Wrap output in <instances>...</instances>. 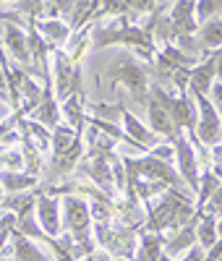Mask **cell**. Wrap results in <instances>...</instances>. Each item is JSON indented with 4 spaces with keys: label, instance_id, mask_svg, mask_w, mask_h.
<instances>
[{
    "label": "cell",
    "instance_id": "cell-1",
    "mask_svg": "<svg viewBox=\"0 0 222 261\" xmlns=\"http://www.w3.org/2000/svg\"><path fill=\"white\" fill-rule=\"evenodd\" d=\"M34 217H37L39 230L47 235L50 241L60 238L63 225H60V199H58V196L37 191V196H34Z\"/></svg>",
    "mask_w": 222,
    "mask_h": 261
},
{
    "label": "cell",
    "instance_id": "cell-2",
    "mask_svg": "<svg viewBox=\"0 0 222 261\" xmlns=\"http://www.w3.org/2000/svg\"><path fill=\"white\" fill-rule=\"evenodd\" d=\"M0 42L8 47V53L13 55L16 63L21 65H32V58H29V50H27V29L24 27H16V24H8L3 21V27H0Z\"/></svg>",
    "mask_w": 222,
    "mask_h": 261
},
{
    "label": "cell",
    "instance_id": "cell-3",
    "mask_svg": "<svg viewBox=\"0 0 222 261\" xmlns=\"http://www.w3.org/2000/svg\"><path fill=\"white\" fill-rule=\"evenodd\" d=\"M146 118H149V130H152V134L157 136L160 141H172V139L178 136V128H175L170 113L165 110V107H160L152 97H149V102H146Z\"/></svg>",
    "mask_w": 222,
    "mask_h": 261
},
{
    "label": "cell",
    "instance_id": "cell-4",
    "mask_svg": "<svg viewBox=\"0 0 222 261\" xmlns=\"http://www.w3.org/2000/svg\"><path fill=\"white\" fill-rule=\"evenodd\" d=\"M196 220H199V214L193 217L191 222H186L183 227H178L175 232H170L165 238V246H162V253L165 256L178 258V256H183L191 246H196Z\"/></svg>",
    "mask_w": 222,
    "mask_h": 261
},
{
    "label": "cell",
    "instance_id": "cell-5",
    "mask_svg": "<svg viewBox=\"0 0 222 261\" xmlns=\"http://www.w3.org/2000/svg\"><path fill=\"white\" fill-rule=\"evenodd\" d=\"M29 24L34 27V32L47 42V45H55V47H63L71 37L68 24L60 18H42V21H29Z\"/></svg>",
    "mask_w": 222,
    "mask_h": 261
},
{
    "label": "cell",
    "instance_id": "cell-6",
    "mask_svg": "<svg viewBox=\"0 0 222 261\" xmlns=\"http://www.w3.org/2000/svg\"><path fill=\"white\" fill-rule=\"evenodd\" d=\"M11 258L13 261H53V253H47L29 238L11 232Z\"/></svg>",
    "mask_w": 222,
    "mask_h": 261
},
{
    "label": "cell",
    "instance_id": "cell-7",
    "mask_svg": "<svg viewBox=\"0 0 222 261\" xmlns=\"http://www.w3.org/2000/svg\"><path fill=\"white\" fill-rule=\"evenodd\" d=\"M29 120L39 123L42 128H47V130H55L60 125V110H58V99L53 97V92H44L39 105L29 113Z\"/></svg>",
    "mask_w": 222,
    "mask_h": 261
},
{
    "label": "cell",
    "instance_id": "cell-8",
    "mask_svg": "<svg viewBox=\"0 0 222 261\" xmlns=\"http://www.w3.org/2000/svg\"><path fill=\"white\" fill-rule=\"evenodd\" d=\"M214 243H219V217L199 214V220H196V246L207 251Z\"/></svg>",
    "mask_w": 222,
    "mask_h": 261
},
{
    "label": "cell",
    "instance_id": "cell-9",
    "mask_svg": "<svg viewBox=\"0 0 222 261\" xmlns=\"http://www.w3.org/2000/svg\"><path fill=\"white\" fill-rule=\"evenodd\" d=\"M37 178L29 172H11V170H0V188L6 193H24V191H37Z\"/></svg>",
    "mask_w": 222,
    "mask_h": 261
},
{
    "label": "cell",
    "instance_id": "cell-10",
    "mask_svg": "<svg viewBox=\"0 0 222 261\" xmlns=\"http://www.w3.org/2000/svg\"><path fill=\"white\" fill-rule=\"evenodd\" d=\"M219 34H222V18L214 16L209 21H204L202 27H196V39L207 53H217L219 50Z\"/></svg>",
    "mask_w": 222,
    "mask_h": 261
},
{
    "label": "cell",
    "instance_id": "cell-11",
    "mask_svg": "<svg viewBox=\"0 0 222 261\" xmlns=\"http://www.w3.org/2000/svg\"><path fill=\"white\" fill-rule=\"evenodd\" d=\"M219 16V3H193V24L202 27L204 21Z\"/></svg>",
    "mask_w": 222,
    "mask_h": 261
},
{
    "label": "cell",
    "instance_id": "cell-12",
    "mask_svg": "<svg viewBox=\"0 0 222 261\" xmlns=\"http://www.w3.org/2000/svg\"><path fill=\"white\" fill-rule=\"evenodd\" d=\"M175 261H204V248H199V246H191L183 256H178Z\"/></svg>",
    "mask_w": 222,
    "mask_h": 261
},
{
    "label": "cell",
    "instance_id": "cell-13",
    "mask_svg": "<svg viewBox=\"0 0 222 261\" xmlns=\"http://www.w3.org/2000/svg\"><path fill=\"white\" fill-rule=\"evenodd\" d=\"M219 256H222V243H214L212 248L204 251V261H219Z\"/></svg>",
    "mask_w": 222,
    "mask_h": 261
},
{
    "label": "cell",
    "instance_id": "cell-14",
    "mask_svg": "<svg viewBox=\"0 0 222 261\" xmlns=\"http://www.w3.org/2000/svg\"><path fill=\"white\" fill-rule=\"evenodd\" d=\"M157 261H175V258H170V256H165V253H162V256H160Z\"/></svg>",
    "mask_w": 222,
    "mask_h": 261
}]
</instances>
